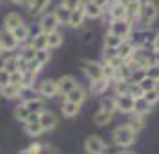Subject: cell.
Listing matches in <instances>:
<instances>
[{"instance_id": "8992f818", "label": "cell", "mask_w": 159, "mask_h": 154, "mask_svg": "<svg viewBox=\"0 0 159 154\" xmlns=\"http://www.w3.org/2000/svg\"><path fill=\"white\" fill-rule=\"evenodd\" d=\"M84 18H86V13H84V4L79 6L77 9H72L68 11V16H66V23L72 27V29H77L84 23Z\"/></svg>"}, {"instance_id": "7a4b0ae2", "label": "cell", "mask_w": 159, "mask_h": 154, "mask_svg": "<svg viewBox=\"0 0 159 154\" xmlns=\"http://www.w3.org/2000/svg\"><path fill=\"white\" fill-rule=\"evenodd\" d=\"M109 32L118 36V38H122V40H127V36L132 32V25H130V22L127 18L111 20V23H109Z\"/></svg>"}, {"instance_id": "f6af8a7d", "label": "cell", "mask_w": 159, "mask_h": 154, "mask_svg": "<svg viewBox=\"0 0 159 154\" xmlns=\"http://www.w3.org/2000/svg\"><path fill=\"white\" fill-rule=\"evenodd\" d=\"M9 82H11V73L7 70H4V68H0V88L7 86Z\"/></svg>"}, {"instance_id": "8d00e7d4", "label": "cell", "mask_w": 159, "mask_h": 154, "mask_svg": "<svg viewBox=\"0 0 159 154\" xmlns=\"http://www.w3.org/2000/svg\"><path fill=\"white\" fill-rule=\"evenodd\" d=\"M147 77V70L145 68H136V70H132V73H130V82H141Z\"/></svg>"}, {"instance_id": "603a6c76", "label": "cell", "mask_w": 159, "mask_h": 154, "mask_svg": "<svg viewBox=\"0 0 159 154\" xmlns=\"http://www.w3.org/2000/svg\"><path fill=\"white\" fill-rule=\"evenodd\" d=\"M20 90H22V86L9 82L7 86L0 88V93H2V97H6V99H16V97H20Z\"/></svg>"}, {"instance_id": "ffe728a7", "label": "cell", "mask_w": 159, "mask_h": 154, "mask_svg": "<svg viewBox=\"0 0 159 154\" xmlns=\"http://www.w3.org/2000/svg\"><path fill=\"white\" fill-rule=\"evenodd\" d=\"M22 23H23V20L18 13H9V15L6 16V20H4V27L7 30H15L16 27H20Z\"/></svg>"}, {"instance_id": "7402d4cb", "label": "cell", "mask_w": 159, "mask_h": 154, "mask_svg": "<svg viewBox=\"0 0 159 154\" xmlns=\"http://www.w3.org/2000/svg\"><path fill=\"white\" fill-rule=\"evenodd\" d=\"M11 32H13L15 40L18 41V45H20V43H25V41L29 40V36H30V30H29V27H27L25 23H22L20 27H16V29L11 30Z\"/></svg>"}, {"instance_id": "9c48e42d", "label": "cell", "mask_w": 159, "mask_h": 154, "mask_svg": "<svg viewBox=\"0 0 159 154\" xmlns=\"http://www.w3.org/2000/svg\"><path fill=\"white\" fill-rule=\"evenodd\" d=\"M38 122L41 124L43 131H50V129H54L56 124H57V117H56L52 111H41V113L38 115Z\"/></svg>"}, {"instance_id": "9f6ffc18", "label": "cell", "mask_w": 159, "mask_h": 154, "mask_svg": "<svg viewBox=\"0 0 159 154\" xmlns=\"http://www.w3.org/2000/svg\"><path fill=\"white\" fill-rule=\"evenodd\" d=\"M20 154H30V152H29V149H25V151H20Z\"/></svg>"}, {"instance_id": "4dcf8cb0", "label": "cell", "mask_w": 159, "mask_h": 154, "mask_svg": "<svg viewBox=\"0 0 159 154\" xmlns=\"http://www.w3.org/2000/svg\"><path fill=\"white\" fill-rule=\"evenodd\" d=\"M122 41H123L122 38L115 36V34H111V32H107V34H106V38H104V45H106V49H107V50H115V49L122 43Z\"/></svg>"}, {"instance_id": "e0dca14e", "label": "cell", "mask_w": 159, "mask_h": 154, "mask_svg": "<svg viewBox=\"0 0 159 154\" xmlns=\"http://www.w3.org/2000/svg\"><path fill=\"white\" fill-rule=\"evenodd\" d=\"M65 97H66V100H68V102H75V104H79V106H80L82 100L86 99V91L80 88V86H75V88L70 90Z\"/></svg>"}, {"instance_id": "4fadbf2b", "label": "cell", "mask_w": 159, "mask_h": 154, "mask_svg": "<svg viewBox=\"0 0 159 154\" xmlns=\"http://www.w3.org/2000/svg\"><path fill=\"white\" fill-rule=\"evenodd\" d=\"M75 86H79V84H77V81H75L73 75H63V77L57 81L59 93H63V95H66V93H68L70 90H73Z\"/></svg>"}, {"instance_id": "c3c4849f", "label": "cell", "mask_w": 159, "mask_h": 154, "mask_svg": "<svg viewBox=\"0 0 159 154\" xmlns=\"http://www.w3.org/2000/svg\"><path fill=\"white\" fill-rule=\"evenodd\" d=\"M102 68H104V77H107V79H111V81H113L115 68H113V66H109L107 63H104V65H102Z\"/></svg>"}, {"instance_id": "ba28073f", "label": "cell", "mask_w": 159, "mask_h": 154, "mask_svg": "<svg viewBox=\"0 0 159 154\" xmlns=\"http://www.w3.org/2000/svg\"><path fill=\"white\" fill-rule=\"evenodd\" d=\"M116 111L120 113H134V99L130 95H116Z\"/></svg>"}, {"instance_id": "681fc988", "label": "cell", "mask_w": 159, "mask_h": 154, "mask_svg": "<svg viewBox=\"0 0 159 154\" xmlns=\"http://www.w3.org/2000/svg\"><path fill=\"white\" fill-rule=\"evenodd\" d=\"M22 77H23L22 72H13L11 73V82H13V84H18V86H22Z\"/></svg>"}, {"instance_id": "836d02e7", "label": "cell", "mask_w": 159, "mask_h": 154, "mask_svg": "<svg viewBox=\"0 0 159 154\" xmlns=\"http://www.w3.org/2000/svg\"><path fill=\"white\" fill-rule=\"evenodd\" d=\"M16 59H18V56H9V58H6L4 65H2V68H4V70H7L9 73L18 72V66H16Z\"/></svg>"}, {"instance_id": "6da1fadb", "label": "cell", "mask_w": 159, "mask_h": 154, "mask_svg": "<svg viewBox=\"0 0 159 154\" xmlns=\"http://www.w3.org/2000/svg\"><path fill=\"white\" fill-rule=\"evenodd\" d=\"M113 140H115V143L118 147H123V149H127L134 143V140H136V133L130 129L129 125H120V127H116L115 131H113Z\"/></svg>"}, {"instance_id": "ab89813d", "label": "cell", "mask_w": 159, "mask_h": 154, "mask_svg": "<svg viewBox=\"0 0 159 154\" xmlns=\"http://www.w3.org/2000/svg\"><path fill=\"white\" fill-rule=\"evenodd\" d=\"M139 84V88L143 90V91H148V90H154L157 88V81H154V79H150V77H145L141 82H138Z\"/></svg>"}, {"instance_id": "db71d44e", "label": "cell", "mask_w": 159, "mask_h": 154, "mask_svg": "<svg viewBox=\"0 0 159 154\" xmlns=\"http://www.w3.org/2000/svg\"><path fill=\"white\" fill-rule=\"evenodd\" d=\"M113 2H115V4H123V6H125L129 0H113Z\"/></svg>"}, {"instance_id": "680465c9", "label": "cell", "mask_w": 159, "mask_h": 154, "mask_svg": "<svg viewBox=\"0 0 159 154\" xmlns=\"http://www.w3.org/2000/svg\"><path fill=\"white\" fill-rule=\"evenodd\" d=\"M2 52H4V49H2V45H0V54H2Z\"/></svg>"}, {"instance_id": "9a60e30c", "label": "cell", "mask_w": 159, "mask_h": 154, "mask_svg": "<svg viewBox=\"0 0 159 154\" xmlns=\"http://www.w3.org/2000/svg\"><path fill=\"white\" fill-rule=\"evenodd\" d=\"M125 11H127V20L132 22L139 16V11H141V2L139 0H129L125 4Z\"/></svg>"}, {"instance_id": "277c9868", "label": "cell", "mask_w": 159, "mask_h": 154, "mask_svg": "<svg viewBox=\"0 0 159 154\" xmlns=\"http://www.w3.org/2000/svg\"><path fill=\"white\" fill-rule=\"evenodd\" d=\"M61 23V18L56 11H52V13H45L41 16V20H39V29L43 30V32H52V30H57V25Z\"/></svg>"}, {"instance_id": "d590c367", "label": "cell", "mask_w": 159, "mask_h": 154, "mask_svg": "<svg viewBox=\"0 0 159 154\" xmlns=\"http://www.w3.org/2000/svg\"><path fill=\"white\" fill-rule=\"evenodd\" d=\"M143 97H145V100L150 104H156L159 100V88H154V90H148V91H145L143 93Z\"/></svg>"}, {"instance_id": "cb8c5ba5", "label": "cell", "mask_w": 159, "mask_h": 154, "mask_svg": "<svg viewBox=\"0 0 159 154\" xmlns=\"http://www.w3.org/2000/svg\"><path fill=\"white\" fill-rule=\"evenodd\" d=\"M79 108H80L79 104L65 100V102H63V106H61V113H63V117H66V118H73L77 113H79Z\"/></svg>"}, {"instance_id": "ee69618b", "label": "cell", "mask_w": 159, "mask_h": 154, "mask_svg": "<svg viewBox=\"0 0 159 154\" xmlns=\"http://www.w3.org/2000/svg\"><path fill=\"white\" fill-rule=\"evenodd\" d=\"M61 6L68 11H72V9H77L79 6H82V0H61Z\"/></svg>"}, {"instance_id": "f5cc1de1", "label": "cell", "mask_w": 159, "mask_h": 154, "mask_svg": "<svg viewBox=\"0 0 159 154\" xmlns=\"http://www.w3.org/2000/svg\"><path fill=\"white\" fill-rule=\"evenodd\" d=\"M36 154H52V152H50V149H48V147H41Z\"/></svg>"}, {"instance_id": "5b68a950", "label": "cell", "mask_w": 159, "mask_h": 154, "mask_svg": "<svg viewBox=\"0 0 159 154\" xmlns=\"http://www.w3.org/2000/svg\"><path fill=\"white\" fill-rule=\"evenodd\" d=\"M84 149H86L88 154H104L107 147H106V143L102 142V138L91 134V136H88L86 142H84Z\"/></svg>"}, {"instance_id": "4316f807", "label": "cell", "mask_w": 159, "mask_h": 154, "mask_svg": "<svg viewBox=\"0 0 159 154\" xmlns=\"http://www.w3.org/2000/svg\"><path fill=\"white\" fill-rule=\"evenodd\" d=\"M150 111V104L145 100V97H139L134 100V115H147Z\"/></svg>"}, {"instance_id": "60d3db41", "label": "cell", "mask_w": 159, "mask_h": 154, "mask_svg": "<svg viewBox=\"0 0 159 154\" xmlns=\"http://www.w3.org/2000/svg\"><path fill=\"white\" fill-rule=\"evenodd\" d=\"M115 91H116V95H127V91H129V81H116Z\"/></svg>"}, {"instance_id": "bcb514c9", "label": "cell", "mask_w": 159, "mask_h": 154, "mask_svg": "<svg viewBox=\"0 0 159 154\" xmlns=\"http://www.w3.org/2000/svg\"><path fill=\"white\" fill-rule=\"evenodd\" d=\"M127 125H129V127H130L134 133H138L141 127H143V115H139L138 118H134V120H132L130 124H127Z\"/></svg>"}, {"instance_id": "1f68e13d", "label": "cell", "mask_w": 159, "mask_h": 154, "mask_svg": "<svg viewBox=\"0 0 159 154\" xmlns=\"http://www.w3.org/2000/svg\"><path fill=\"white\" fill-rule=\"evenodd\" d=\"M29 115H30V111L27 110L25 104H20V106H16L15 108V118L18 120V122H27Z\"/></svg>"}, {"instance_id": "52a82bcc", "label": "cell", "mask_w": 159, "mask_h": 154, "mask_svg": "<svg viewBox=\"0 0 159 154\" xmlns=\"http://www.w3.org/2000/svg\"><path fill=\"white\" fill-rule=\"evenodd\" d=\"M82 68H84V73L88 75L89 81H97L104 77V68H102V63H97V61H84L82 63Z\"/></svg>"}, {"instance_id": "f907efd6", "label": "cell", "mask_w": 159, "mask_h": 154, "mask_svg": "<svg viewBox=\"0 0 159 154\" xmlns=\"http://www.w3.org/2000/svg\"><path fill=\"white\" fill-rule=\"evenodd\" d=\"M152 50H154V54H157V56H159V32L156 34V38H154V43H152Z\"/></svg>"}, {"instance_id": "44dd1931", "label": "cell", "mask_w": 159, "mask_h": 154, "mask_svg": "<svg viewBox=\"0 0 159 154\" xmlns=\"http://www.w3.org/2000/svg\"><path fill=\"white\" fill-rule=\"evenodd\" d=\"M32 47H34V50H41V49H48V34L43 32V30H39L36 36L32 38Z\"/></svg>"}, {"instance_id": "83f0119b", "label": "cell", "mask_w": 159, "mask_h": 154, "mask_svg": "<svg viewBox=\"0 0 159 154\" xmlns=\"http://www.w3.org/2000/svg\"><path fill=\"white\" fill-rule=\"evenodd\" d=\"M20 99H22L23 102H29V100H34V99H39L38 95V91L32 86H23L20 90Z\"/></svg>"}, {"instance_id": "5bb4252c", "label": "cell", "mask_w": 159, "mask_h": 154, "mask_svg": "<svg viewBox=\"0 0 159 154\" xmlns=\"http://www.w3.org/2000/svg\"><path fill=\"white\" fill-rule=\"evenodd\" d=\"M109 84H111V79L107 77H100V79H97V81H91V93L93 95H102V93H106V90L109 88Z\"/></svg>"}, {"instance_id": "e575fe53", "label": "cell", "mask_w": 159, "mask_h": 154, "mask_svg": "<svg viewBox=\"0 0 159 154\" xmlns=\"http://www.w3.org/2000/svg\"><path fill=\"white\" fill-rule=\"evenodd\" d=\"M143 93H145V91L139 88V84H138V82H130L129 81V91H127V95H130L134 100H136V99H139V97H143Z\"/></svg>"}, {"instance_id": "d6986e66", "label": "cell", "mask_w": 159, "mask_h": 154, "mask_svg": "<svg viewBox=\"0 0 159 154\" xmlns=\"http://www.w3.org/2000/svg\"><path fill=\"white\" fill-rule=\"evenodd\" d=\"M102 11H104V9L98 7L93 0H88L86 4H84V13H86V16H88V18H91V20H95V18H100Z\"/></svg>"}, {"instance_id": "ac0fdd59", "label": "cell", "mask_w": 159, "mask_h": 154, "mask_svg": "<svg viewBox=\"0 0 159 154\" xmlns=\"http://www.w3.org/2000/svg\"><path fill=\"white\" fill-rule=\"evenodd\" d=\"M48 4H50V0H30V4H29V13H30L32 16L41 15L45 9L48 7Z\"/></svg>"}, {"instance_id": "11a10c76", "label": "cell", "mask_w": 159, "mask_h": 154, "mask_svg": "<svg viewBox=\"0 0 159 154\" xmlns=\"http://www.w3.org/2000/svg\"><path fill=\"white\" fill-rule=\"evenodd\" d=\"M11 2H15V4H23V2H27V0H11Z\"/></svg>"}, {"instance_id": "f35d334b", "label": "cell", "mask_w": 159, "mask_h": 154, "mask_svg": "<svg viewBox=\"0 0 159 154\" xmlns=\"http://www.w3.org/2000/svg\"><path fill=\"white\" fill-rule=\"evenodd\" d=\"M34 58H36L41 65H45V63H48V61H50V52H48V49H41V50H36Z\"/></svg>"}, {"instance_id": "6f0895ef", "label": "cell", "mask_w": 159, "mask_h": 154, "mask_svg": "<svg viewBox=\"0 0 159 154\" xmlns=\"http://www.w3.org/2000/svg\"><path fill=\"white\" fill-rule=\"evenodd\" d=\"M120 154H134V152H130V151H123V152H120Z\"/></svg>"}, {"instance_id": "7c38bea8", "label": "cell", "mask_w": 159, "mask_h": 154, "mask_svg": "<svg viewBox=\"0 0 159 154\" xmlns=\"http://www.w3.org/2000/svg\"><path fill=\"white\" fill-rule=\"evenodd\" d=\"M59 93L57 88V81H52V79H45L39 86V95L43 97H56Z\"/></svg>"}, {"instance_id": "d6a6232c", "label": "cell", "mask_w": 159, "mask_h": 154, "mask_svg": "<svg viewBox=\"0 0 159 154\" xmlns=\"http://www.w3.org/2000/svg\"><path fill=\"white\" fill-rule=\"evenodd\" d=\"M63 43V34L57 30L48 32V49H57L59 45Z\"/></svg>"}, {"instance_id": "484cf974", "label": "cell", "mask_w": 159, "mask_h": 154, "mask_svg": "<svg viewBox=\"0 0 159 154\" xmlns=\"http://www.w3.org/2000/svg\"><path fill=\"white\" fill-rule=\"evenodd\" d=\"M25 131H27L29 136L36 138V136H39L43 133V127H41V124L38 120H32V122H25Z\"/></svg>"}, {"instance_id": "d4e9b609", "label": "cell", "mask_w": 159, "mask_h": 154, "mask_svg": "<svg viewBox=\"0 0 159 154\" xmlns=\"http://www.w3.org/2000/svg\"><path fill=\"white\" fill-rule=\"evenodd\" d=\"M109 16H111V20H122V18H127L125 6H123V4H115L113 7L109 9Z\"/></svg>"}, {"instance_id": "2e32d148", "label": "cell", "mask_w": 159, "mask_h": 154, "mask_svg": "<svg viewBox=\"0 0 159 154\" xmlns=\"http://www.w3.org/2000/svg\"><path fill=\"white\" fill-rule=\"evenodd\" d=\"M130 73H132V70H130V66L123 61L122 65L118 66V68H115V75H113V81H130Z\"/></svg>"}, {"instance_id": "3957f363", "label": "cell", "mask_w": 159, "mask_h": 154, "mask_svg": "<svg viewBox=\"0 0 159 154\" xmlns=\"http://www.w3.org/2000/svg\"><path fill=\"white\" fill-rule=\"evenodd\" d=\"M159 15V9L157 6L154 4V2H145L141 4V11H139V22L143 23V25H152V23L156 22V18Z\"/></svg>"}, {"instance_id": "30bf717a", "label": "cell", "mask_w": 159, "mask_h": 154, "mask_svg": "<svg viewBox=\"0 0 159 154\" xmlns=\"http://www.w3.org/2000/svg\"><path fill=\"white\" fill-rule=\"evenodd\" d=\"M0 45H2L4 52H11V50H15L16 47H18V41L15 40V36H13L11 30L4 29L2 32H0Z\"/></svg>"}, {"instance_id": "74e56055", "label": "cell", "mask_w": 159, "mask_h": 154, "mask_svg": "<svg viewBox=\"0 0 159 154\" xmlns=\"http://www.w3.org/2000/svg\"><path fill=\"white\" fill-rule=\"evenodd\" d=\"M102 110L115 113L116 111V99L115 97H106V99H102Z\"/></svg>"}, {"instance_id": "b9f144b4", "label": "cell", "mask_w": 159, "mask_h": 154, "mask_svg": "<svg viewBox=\"0 0 159 154\" xmlns=\"http://www.w3.org/2000/svg\"><path fill=\"white\" fill-rule=\"evenodd\" d=\"M145 70H147V77H150V79L159 82V63L157 65H152V66H147Z\"/></svg>"}, {"instance_id": "7dc6e473", "label": "cell", "mask_w": 159, "mask_h": 154, "mask_svg": "<svg viewBox=\"0 0 159 154\" xmlns=\"http://www.w3.org/2000/svg\"><path fill=\"white\" fill-rule=\"evenodd\" d=\"M34 54H36V50H34V47L30 45V47H27V49H25V50H23L22 54H20V56H22L23 59H27V61H30V59L34 58Z\"/></svg>"}, {"instance_id": "8fae6325", "label": "cell", "mask_w": 159, "mask_h": 154, "mask_svg": "<svg viewBox=\"0 0 159 154\" xmlns=\"http://www.w3.org/2000/svg\"><path fill=\"white\" fill-rule=\"evenodd\" d=\"M134 49H136V47L130 43L129 40H123L122 43L115 49V54L122 59V61H127L129 58H132V52H134Z\"/></svg>"}, {"instance_id": "7bdbcfd3", "label": "cell", "mask_w": 159, "mask_h": 154, "mask_svg": "<svg viewBox=\"0 0 159 154\" xmlns=\"http://www.w3.org/2000/svg\"><path fill=\"white\" fill-rule=\"evenodd\" d=\"M41 66H43V65H41L36 58H32L29 61V65H27V72H30V73H34V75H36V73L41 70Z\"/></svg>"}, {"instance_id": "f546056e", "label": "cell", "mask_w": 159, "mask_h": 154, "mask_svg": "<svg viewBox=\"0 0 159 154\" xmlns=\"http://www.w3.org/2000/svg\"><path fill=\"white\" fill-rule=\"evenodd\" d=\"M111 118H113V113H111V111L100 110L93 117V120H95V124H97V125H106V124H109V122H111Z\"/></svg>"}, {"instance_id": "816d5d0a", "label": "cell", "mask_w": 159, "mask_h": 154, "mask_svg": "<svg viewBox=\"0 0 159 154\" xmlns=\"http://www.w3.org/2000/svg\"><path fill=\"white\" fill-rule=\"evenodd\" d=\"M93 2L97 4V6H98V7H102V9H104V7H106V6L109 4V0H93Z\"/></svg>"}, {"instance_id": "f1b7e54d", "label": "cell", "mask_w": 159, "mask_h": 154, "mask_svg": "<svg viewBox=\"0 0 159 154\" xmlns=\"http://www.w3.org/2000/svg\"><path fill=\"white\" fill-rule=\"evenodd\" d=\"M25 106H27V110L30 111V113H41V111H45V102L43 99L39 97V99H34V100H29V102H23Z\"/></svg>"}]
</instances>
